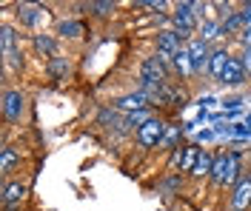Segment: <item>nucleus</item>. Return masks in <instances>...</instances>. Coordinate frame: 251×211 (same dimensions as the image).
<instances>
[{
  "mask_svg": "<svg viewBox=\"0 0 251 211\" xmlns=\"http://www.w3.org/2000/svg\"><path fill=\"white\" fill-rule=\"evenodd\" d=\"M0 112H3V120L12 123V126L23 123V120H26V112H29V97H26V92H20L15 86H3Z\"/></svg>",
  "mask_w": 251,
  "mask_h": 211,
  "instance_id": "1",
  "label": "nucleus"
},
{
  "mask_svg": "<svg viewBox=\"0 0 251 211\" xmlns=\"http://www.w3.org/2000/svg\"><path fill=\"white\" fill-rule=\"evenodd\" d=\"M166 123L160 120V117H151L146 126H140V129L134 131V143L143 148V151H151V148H160V143H163V137H166Z\"/></svg>",
  "mask_w": 251,
  "mask_h": 211,
  "instance_id": "2",
  "label": "nucleus"
},
{
  "mask_svg": "<svg viewBox=\"0 0 251 211\" xmlns=\"http://www.w3.org/2000/svg\"><path fill=\"white\" fill-rule=\"evenodd\" d=\"M17 23L20 26H29V29H43L49 20V12L46 6H40V3H17Z\"/></svg>",
  "mask_w": 251,
  "mask_h": 211,
  "instance_id": "3",
  "label": "nucleus"
},
{
  "mask_svg": "<svg viewBox=\"0 0 251 211\" xmlns=\"http://www.w3.org/2000/svg\"><path fill=\"white\" fill-rule=\"evenodd\" d=\"M172 23H174V32L180 34V37H188V34H194L197 29V17L191 12V3H174L172 6Z\"/></svg>",
  "mask_w": 251,
  "mask_h": 211,
  "instance_id": "4",
  "label": "nucleus"
},
{
  "mask_svg": "<svg viewBox=\"0 0 251 211\" xmlns=\"http://www.w3.org/2000/svg\"><path fill=\"white\" fill-rule=\"evenodd\" d=\"M251 209V177L243 174L237 180V186L228 194V211H249Z\"/></svg>",
  "mask_w": 251,
  "mask_h": 211,
  "instance_id": "5",
  "label": "nucleus"
},
{
  "mask_svg": "<svg viewBox=\"0 0 251 211\" xmlns=\"http://www.w3.org/2000/svg\"><path fill=\"white\" fill-rule=\"evenodd\" d=\"M188 57H191V66H194V74H203L208 71V57H211V49L203 37H191L188 40Z\"/></svg>",
  "mask_w": 251,
  "mask_h": 211,
  "instance_id": "6",
  "label": "nucleus"
},
{
  "mask_svg": "<svg viewBox=\"0 0 251 211\" xmlns=\"http://www.w3.org/2000/svg\"><path fill=\"white\" fill-rule=\"evenodd\" d=\"M29 194V183L20 177H12V180H3V188H0V197H3V206L12 209L15 203H20L23 197Z\"/></svg>",
  "mask_w": 251,
  "mask_h": 211,
  "instance_id": "7",
  "label": "nucleus"
},
{
  "mask_svg": "<svg viewBox=\"0 0 251 211\" xmlns=\"http://www.w3.org/2000/svg\"><path fill=\"white\" fill-rule=\"evenodd\" d=\"M111 106H114L117 112H123V114H131V112H143V109H149V106H151V97L143 94V92H128V94H123V97L111 100Z\"/></svg>",
  "mask_w": 251,
  "mask_h": 211,
  "instance_id": "8",
  "label": "nucleus"
},
{
  "mask_svg": "<svg viewBox=\"0 0 251 211\" xmlns=\"http://www.w3.org/2000/svg\"><path fill=\"white\" fill-rule=\"evenodd\" d=\"M246 80H249V77H246V69H243L240 54H231V60H228V66H226V74H223L220 86H226V89H237V86H243Z\"/></svg>",
  "mask_w": 251,
  "mask_h": 211,
  "instance_id": "9",
  "label": "nucleus"
},
{
  "mask_svg": "<svg viewBox=\"0 0 251 211\" xmlns=\"http://www.w3.org/2000/svg\"><path fill=\"white\" fill-rule=\"evenodd\" d=\"M228 60H231V51L226 49V46H217V49H211V57H208V74H211V80H214V83L223 80Z\"/></svg>",
  "mask_w": 251,
  "mask_h": 211,
  "instance_id": "10",
  "label": "nucleus"
},
{
  "mask_svg": "<svg viewBox=\"0 0 251 211\" xmlns=\"http://www.w3.org/2000/svg\"><path fill=\"white\" fill-rule=\"evenodd\" d=\"M214 163H217V154H214V151H208V148H200V157H197L194 171H191L188 177L194 180V183L208 180V177H211V171H214Z\"/></svg>",
  "mask_w": 251,
  "mask_h": 211,
  "instance_id": "11",
  "label": "nucleus"
},
{
  "mask_svg": "<svg viewBox=\"0 0 251 211\" xmlns=\"http://www.w3.org/2000/svg\"><path fill=\"white\" fill-rule=\"evenodd\" d=\"M31 46H34V51L37 54H43V57H57V37L54 34H46V32H37V34H31Z\"/></svg>",
  "mask_w": 251,
  "mask_h": 211,
  "instance_id": "12",
  "label": "nucleus"
},
{
  "mask_svg": "<svg viewBox=\"0 0 251 211\" xmlns=\"http://www.w3.org/2000/svg\"><path fill=\"white\" fill-rule=\"evenodd\" d=\"M183 49V37L174 32V29H163V32H157V51H166V54H177V51Z\"/></svg>",
  "mask_w": 251,
  "mask_h": 211,
  "instance_id": "13",
  "label": "nucleus"
},
{
  "mask_svg": "<svg viewBox=\"0 0 251 211\" xmlns=\"http://www.w3.org/2000/svg\"><path fill=\"white\" fill-rule=\"evenodd\" d=\"M17 168H20V151L12 146H3V157H0V174L3 180H12Z\"/></svg>",
  "mask_w": 251,
  "mask_h": 211,
  "instance_id": "14",
  "label": "nucleus"
},
{
  "mask_svg": "<svg viewBox=\"0 0 251 211\" xmlns=\"http://www.w3.org/2000/svg\"><path fill=\"white\" fill-rule=\"evenodd\" d=\"M20 49V34L12 23H3L0 26V51L9 54V51H17Z\"/></svg>",
  "mask_w": 251,
  "mask_h": 211,
  "instance_id": "15",
  "label": "nucleus"
},
{
  "mask_svg": "<svg viewBox=\"0 0 251 211\" xmlns=\"http://www.w3.org/2000/svg\"><path fill=\"white\" fill-rule=\"evenodd\" d=\"M46 74L51 77V80H66L69 74H72V63H69V57H51V60H46Z\"/></svg>",
  "mask_w": 251,
  "mask_h": 211,
  "instance_id": "16",
  "label": "nucleus"
},
{
  "mask_svg": "<svg viewBox=\"0 0 251 211\" xmlns=\"http://www.w3.org/2000/svg\"><path fill=\"white\" fill-rule=\"evenodd\" d=\"M174 74L180 77V80H191L194 77V66H191V57H188V49H180L177 54H174Z\"/></svg>",
  "mask_w": 251,
  "mask_h": 211,
  "instance_id": "17",
  "label": "nucleus"
},
{
  "mask_svg": "<svg viewBox=\"0 0 251 211\" xmlns=\"http://www.w3.org/2000/svg\"><path fill=\"white\" fill-rule=\"evenodd\" d=\"M197 157H200V148L197 146H183V154H180V174H191Z\"/></svg>",
  "mask_w": 251,
  "mask_h": 211,
  "instance_id": "18",
  "label": "nucleus"
},
{
  "mask_svg": "<svg viewBox=\"0 0 251 211\" xmlns=\"http://www.w3.org/2000/svg\"><path fill=\"white\" fill-rule=\"evenodd\" d=\"M180 137H183L180 126H169V129H166V137H163V143H160L157 151H177V148H180Z\"/></svg>",
  "mask_w": 251,
  "mask_h": 211,
  "instance_id": "19",
  "label": "nucleus"
},
{
  "mask_svg": "<svg viewBox=\"0 0 251 211\" xmlns=\"http://www.w3.org/2000/svg\"><path fill=\"white\" fill-rule=\"evenodd\" d=\"M57 34L60 37H80L83 34V23H77V20H60L57 23Z\"/></svg>",
  "mask_w": 251,
  "mask_h": 211,
  "instance_id": "20",
  "label": "nucleus"
},
{
  "mask_svg": "<svg viewBox=\"0 0 251 211\" xmlns=\"http://www.w3.org/2000/svg\"><path fill=\"white\" fill-rule=\"evenodd\" d=\"M114 9H117V3H109V0L106 3H86V12L94 17H111Z\"/></svg>",
  "mask_w": 251,
  "mask_h": 211,
  "instance_id": "21",
  "label": "nucleus"
},
{
  "mask_svg": "<svg viewBox=\"0 0 251 211\" xmlns=\"http://www.w3.org/2000/svg\"><path fill=\"white\" fill-rule=\"evenodd\" d=\"M200 37H203L205 43H208V40H217L220 34H223V29H220V20H205L203 26H200Z\"/></svg>",
  "mask_w": 251,
  "mask_h": 211,
  "instance_id": "22",
  "label": "nucleus"
},
{
  "mask_svg": "<svg viewBox=\"0 0 251 211\" xmlns=\"http://www.w3.org/2000/svg\"><path fill=\"white\" fill-rule=\"evenodd\" d=\"M240 60H243V69H246V77L251 80V49H243Z\"/></svg>",
  "mask_w": 251,
  "mask_h": 211,
  "instance_id": "23",
  "label": "nucleus"
},
{
  "mask_svg": "<svg viewBox=\"0 0 251 211\" xmlns=\"http://www.w3.org/2000/svg\"><path fill=\"white\" fill-rule=\"evenodd\" d=\"M237 9H240V17H243V23L249 26V23H251V0H249V3H240Z\"/></svg>",
  "mask_w": 251,
  "mask_h": 211,
  "instance_id": "24",
  "label": "nucleus"
},
{
  "mask_svg": "<svg viewBox=\"0 0 251 211\" xmlns=\"http://www.w3.org/2000/svg\"><path fill=\"white\" fill-rule=\"evenodd\" d=\"M240 43H243V49H251V23L240 32Z\"/></svg>",
  "mask_w": 251,
  "mask_h": 211,
  "instance_id": "25",
  "label": "nucleus"
},
{
  "mask_svg": "<svg viewBox=\"0 0 251 211\" xmlns=\"http://www.w3.org/2000/svg\"><path fill=\"white\" fill-rule=\"evenodd\" d=\"M249 177H251V160H249Z\"/></svg>",
  "mask_w": 251,
  "mask_h": 211,
  "instance_id": "26",
  "label": "nucleus"
}]
</instances>
